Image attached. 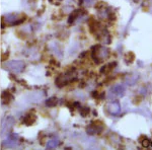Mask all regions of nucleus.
I'll return each mask as SVG.
<instances>
[{"label":"nucleus","instance_id":"nucleus-1","mask_svg":"<svg viewBox=\"0 0 152 150\" xmlns=\"http://www.w3.org/2000/svg\"><path fill=\"white\" fill-rule=\"evenodd\" d=\"M8 66L10 67V69H12L13 71H16V72H20L23 70V68L25 67V64L24 62L22 61H12L8 64Z\"/></svg>","mask_w":152,"mask_h":150},{"label":"nucleus","instance_id":"nucleus-2","mask_svg":"<svg viewBox=\"0 0 152 150\" xmlns=\"http://www.w3.org/2000/svg\"><path fill=\"white\" fill-rule=\"evenodd\" d=\"M36 120H37L36 115L33 114V113H28V114L24 117V119H23V123H24L26 126H32V125L36 122Z\"/></svg>","mask_w":152,"mask_h":150},{"label":"nucleus","instance_id":"nucleus-3","mask_svg":"<svg viewBox=\"0 0 152 150\" xmlns=\"http://www.w3.org/2000/svg\"><path fill=\"white\" fill-rule=\"evenodd\" d=\"M13 124H14V118H12V117H8V118L6 119L4 125H3L2 130H3V131H6V132H9V131L11 130Z\"/></svg>","mask_w":152,"mask_h":150},{"label":"nucleus","instance_id":"nucleus-4","mask_svg":"<svg viewBox=\"0 0 152 150\" xmlns=\"http://www.w3.org/2000/svg\"><path fill=\"white\" fill-rule=\"evenodd\" d=\"M108 110L112 113V114H118L119 112H120V104H119V102H117V101H113V102H110L109 104H108Z\"/></svg>","mask_w":152,"mask_h":150},{"label":"nucleus","instance_id":"nucleus-5","mask_svg":"<svg viewBox=\"0 0 152 150\" xmlns=\"http://www.w3.org/2000/svg\"><path fill=\"white\" fill-rule=\"evenodd\" d=\"M1 98H2V102H3V103H7V102H9L10 99H12L13 97H12V95H11L9 92L3 91L2 94H1Z\"/></svg>","mask_w":152,"mask_h":150},{"label":"nucleus","instance_id":"nucleus-6","mask_svg":"<svg viewBox=\"0 0 152 150\" xmlns=\"http://www.w3.org/2000/svg\"><path fill=\"white\" fill-rule=\"evenodd\" d=\"M57 103H58V99H57V97H55V96L49 97V98L46 100V106H47V107H50V108L55 107Z\"/></svg>","mask_w":152,"mask_h":150},{"label":"nucleus","instance_id":"nucleus-7","mask_svg":"<svg viewBox=\"0 0 152 150\" xmlns=\"http://www.w3.org/2000/svg\"><path fill=\"white\" fill-rule=\"evenodd\" d=\"M58 144H59V142H58L57 140H51V141L48 142V144H47V148H48V149H53V148L57 147Z\"/></svg>","mask_w":152,"mask_h":150},{"label":"nucleus","instance_id":"nucleus-8","mask_svg":"<svg viewBox=\"0 0 152 150\" xmlns=\"http://www.w3.org/2000/svg\"><path fill=\"white\" fill-rule=\"evenodd\" d=\"M89 113V109L88 108H80V114L83 116V117H86L87 116V114Z\"/></svg>","mask_w":152,"mask_h":150}]
</instances>
